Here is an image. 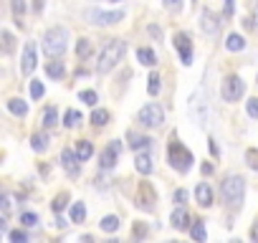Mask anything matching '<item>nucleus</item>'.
Segmentation results:
<instances>
[{
	"label": "nucleus",
	"instance_id": "nucleus-1",
	"mask_svg": "<svg viewBox=\"0 0 258 243\" xmlns=\"http://www.w3.org/2000/svg\"><path fill=\"white\" fill-rule=\"evenodd\" d=\"M124 51H127V46H124V41H119V38H111L109 43H104L102 53H99V61H96V71L109 74L121 59H124Z\"/></svg>",
	"mask_w": 258,
	"mask_h": 243
},
{
	"label": "nucleus",
	"instance_id": "nucleus-2",
	"mask_svg": "<svg viewBox=\"0 0 258 243\" xmlns=\"http://www.w3.org/2000/svg\"><path fill=\"white\" fill-rule=\"evenodd\" d=\"M220 190H223V200H226V205L230 208V211H238L241 203H243V195H245V182H243V178H238V175H230V178L223 180Z\"/></svg>",
	"mask_w": 258,
	"mask_h": 243
},
{
	"label": "nucleus",
	"instance_id": "nucleus-3",
	"mask_svg": "<svg viewBox=\"0 0 258 243\" xmlns=\"http://www.w3.org/2000/svg\"><path fill=\"white\" fill-rule=\"evenodd\" d=\"M66 38H69L66 28H51V30H46V33H43V51H46L51 59L63 56V51H66Z\"/></svg>",
	"mask_w": 258,
	"mask_h": 243
},
{
	"label": "nucleus",
	"instance_id": "nucleus-4",
	"mask_svg": "<svg viewBox=\"0 0 258 243\" xmlns=\"http://www.w3.org/2000/svg\"><path fill=\"white\" fill-rule=\"evenodd\" d=\"M167 160H170V165L177 170V172H187L190 165H193V154H190L180 142L175 139L172 135V142H170V152H167Z\"/></svg>",
	"mask_w": 258,
	"mask_h": 243
},
{
	"label": "nucleus",
	"instance_id": "nucleus-5",
	"mask_svg": "<svg viewBox=\"0 0 258 243\" xmlns=\"http://www.w3.org/2000/svg\"><path fill=\"white\" fill-rule=\"evenodd\" d=\"M86 20L94 26H114L119 20H124V10H102V8H91L86 10Z\"/></svg>",
	"mask_w": 258,
	"mask_h": 243
},
{
	"label": "nucleus",
	"instance_id": "nucleus-6",
	"mask_svg": "<svg viewBox=\"0 0 258 243\" xmlns=\"http://www.w3.org/2000/svg\"><path fill=\"white\" fill-rule=\"evenodd\" d=\"M243 91H245V84H243L241 76L230 74V76H226V79H223L220 94H223V99H226V102H238V99L243 96Z\"/></svg>",
	"mask_w": 258,
	"mask_h": 243
},
{
	"label": "nucleus",
	"instance_id": "nucleus-7",
	"mask_svg": "<svg viewBox=\"0 0 258 243\" xmlns=\"http://www.w3.org/2000/svg\"><path fill=\"white\" fill-rule=\"evenodd\" d=\"M139 122L144 127H150V129H154V127H160L162 122H165V109L157 104V102H150L147 106H142V112H139Z\"/></svg>",
	"mask_w": 258,
	"mask_h": 243
},
{
	"label": "nucleus",
	"instance_id": "nucleus-8",
	"mask_svg": "<svg viewBox=\"0 0 258 243\" xmlns=\"http://www.w3.org/2000/svg\"><path fill=\"white\" fill-rule=\"evenodd\" d=\"M175 48H177V53H180V59H182L185 66L193 63V43H190L187 33H182V30L175 33Z\"/></svg>",
	"mask_w": 258,
	"mask_h": 243
},
{
	"label": "nucleus",
	"instance_id": "nucleus-9",
	"mask_svg": "<svg viewBox=\"0 0 258 243\" xmlns=\"http://www.w3.org/2000/svg\"><path fill=\"white\" fill-rule=\"evenodd\" d=\"M119 152H121V142L114 139L106 150H102V157H99V165H102L104 170H111L117 165V157H119Z\"/></svg>",
	"mask_w": 258,
	"mask_h": 243
},
{
	"label": "nucleus",
	"instance_id": "nucleus-10",
	"mask_svg": "<svg viewBox=\"0 0 258 243\" xmlns=\"http://www.w3.org/2000/svg\"><path fill=\"white\" fill-rule=\"evenodd\" d=\"M36 63H38V59H36V43L28 41L26 48H23V59H20V71H23V74H33Z\"/></svg>",
	"mask_w": 258,
	"mask_h": 243
},
{
	"label": "nucleus",
	"instance_id": "nucleus-11",
	"mask_svg": "<svg viewBox=\"0 0 258 243\" xmlns=\"http://www.w3.org/2000/svg\"><path fill=\"white\" fill-rule=\"evenodd\" d=\"M61 167L69 172V175H78V170H81V157L76 154V150H63L61 152Z\"/></svg>",
	"mask_w": 258,
	"mask_h": 243
},
{
	"label": "nucleus",
	"instance_id": "nucleus-12",
	"mask_svg": "<svg viewBox=\"0 0 258 243\" xmlns=\"http://www.w3.org/2000/svg\"><path fill=\"white\" fill-rule=\"evenodd\" d=\"M137 200H139V205H144V208H154L157 193H154L152 182H139V187H137Z\"/></svg>",
	"mask_w": 258,
	"mask_h": 243
},
{
	"label": "nucleus",
	"instance_id": "nucleus-13",
	"mask_svg": "<svg viewBox=\"0 0 258 243\" xmlns=\"http://www.w3.org/2000/svg\"><path fill=\"white\" fill-rule=\"evenodd\" d=\"M170 223H172V228H175V230H185V228L193 226V223H190V213L185 211L182 205H177L175 211H172V215H170Z\"/></svg>",
	"mask_w": 258,
	"mask_h": 243
},
{
	"label": "nucleus",
	"instance_id": "nucleus-14",
	"mask_svg": "<svg viewBox=\"0 0 258 243\" xmlns=\"http://www.w3.org/2000/svg\"><path fill=\"white\" fill-rule=\"evenodd\" d=\"M200 28H203L205 33H218V28H220V20H218V15L212 13V10H203V15H200Z\"/></svg>",
	"mask_w": 258,
	"mask_h": 243
},
{
	"label": "nucleus",
	"instance_id": "nucleus-15",
	"mask_svg": "<svg viewBox=\"0 0 258 243\" xmlns=\"http://www.w3.org/2000/svg\"><path fill=\"white\" fill-rule=\"evenodd\" d=\"M190 109H193V114H195L197 122H205V94L200 89L193 94V99H190Z\"/></svg>",
	"mask_w": 258,
	"mask_h": 243
},
{
	"label": "nucleus",
	"instance_id": "nucleus-16",
	"mask_svg": "<svg viewBox=\"0 0 258 243\" xmlns=\"http://www.w3.org/2000/svg\"><path fill=\"white\" fill-rule=\"evenodd\" d=\"M195 197H197V203L203 205V208H210L212 205V190H210V185L208 182H200L195 187Z\"/></svg>",
	"mask_w": 258,
	"mask_h": 243
},
{
	"label": "nucleus",
	"instance_id": "nucleus-17",
	"mask_svg": "<svg viewBox=\"0 0 258 243\" xmlns=\"http://www.w3.org/2000/svg\"><path fill=\"white\" fill-rule=\"evenodd\" d=\"M134 167H137V172H142V175H150V172H152V157H150L147 150H142V152L137 154V160H134Z\"/></svg>",
	"mask_w": 258,
	"mask_h": 243
},
{
	"label": "nucleus",
	"instance_id": "nucleus-18",
	"mask_svg": "<svg viewBox=\"0 0 258 243\" xmlns=\"http://www.w3.org/2000/svg\"><path fill=\"white\" fill-rule=\"evenodd\" d=\"M8 112L15 114V117H26L28 114V104L23 99H8Z\"/></svg>",
	"mask_w": 258,
	"mask_h": 243
},
{
	"label": "nucleus",
	"instance_id": "nucleus-19",
	"mask_svg": "<svg viewBox=\"0 0 258 243\" xmlns=\"http://www.w3.org/2000/svg\"><path fill=\"white\" fill-rule=\"evenodd\" d=\"M127 137H129V147H132V150H137V152H139V150H147V147H150V142H152L150 137H139L137 132H129Z\"/></svg>",
	"mask_w": 258,
	"mask_h": 243
},
{
	"label": "nucleus",
	"instance_id": "nucleus-20",
	"mask_svg": "<svg viewBox=\"0 0 258 243\" xmlns=\"http://www.w3.org/2000/svg\"><path fill=\"white\" fill-rule=\"evenodd\" d=\"M76 154H78V157H81V162H86V160L94 154L91 142H89V139H78V142H76Z\"/></svg>",
	"mask_w": 258,
	"mask_h": 243
},
{
	"label": "nucleus",
	"instance_id": "nucleus-21",
	"mask_svg": "<svg viewBox=\"0 0 258 243\" xmlns=\"http://www.w3.org/2000/svg\"><path fill=\"white\" fill-rule=\"evenodd\" d=\"M10 8H13L15 26H23V15H26V0H10Z\"/></svg>",
	"mask_w": 258,
	"mask_h": 243
},
{
	"label": "nucleus",
	"instance_id": "nucleus-22",
	"mask_svg": "<svg viewBox=\"0 0 258 243\" xmlns=\"http://www.w3.org/2000/svg\"><path fill=\"white\" fill-rule=\"evenodd\" d=\"M76 56L81 61H86L89 56H91V41H89V38H78L76 41Z\"/></svg>",
	"mask_w": 258,
	"mask_h": 243
},
{
	"label": "nucleus",
	"instance_id": "nucleus-23",
	"mask_svg": "<svg viewBox=\"0 0 258 243\" xmlns=\"http://www.w3.org/2000/svg\"><path fill=\"white\" fill-rule=\"evenodd\" d=\"M137 59H139L142 66H154L157 63V56H154L152 48H137Z\"/></svg>",
	"mask_w": 258,
	"mask_h": 243
},
{
	"label": "nucleus",
	"instance_id": "nucleus-24",
	"mask_svg": "<svg viewBox=\"0 0 258 243\" xmlns=\"http://www.w3.org/2000/svg\"><path fill=\"white\" fill-rule=\"evenodd\" d=\"M226 48H228V51H243V48H245L243 36H238V33H230V36L226 38Z\"/></svg>",
	"mask_w": 258,
	"mask_h": 243
},
{
	"label": "nucleus",
	"instance_id": "nucleus-25",
	"mask_svg": "<svg viewBox=\"0 0 258 243\" xmlns=\"http://www.w3.org/2000/svg\"><path fill=\"white\" fill-rule=\"evenodd\" d=\"M46 74L51 76V79H63L66 69H63V63H61V61H51V63L46 66Z\"/></svg>",
	"mask_w": 258,
	"mask_h": 243
},
{
	"label": "nucleus",
	"instance_id": "nucleus-26",
	"mask_svg": "<svg viewBox=\"0 0 258 243\" xmlns=\"http://www.w3.org/2000/svg\"><path fill=\"white\" fill-rule=\"evenodd\" d=\"M84 218H86V205L74 203L71 205V223H84Z\"/></svg>",
	"mask_w": 258,
	"mask_h": 243
},
{
	"label": "nucleus",
	"instance_id": "nucleus-27",
	"mask_svg": "<svg viewBox=\"0 0 258 243\" xmlns=\"http://www.w3.org/2000/svg\"><path fill=\"white\" fill-rule=\"evenodd\" d=\"M190 236H193L195 241H205V238H208V230H205V226H203V220H195V223L190 226Z\"/></svg>",
	"mask_w": 258,
	"mask_h": 243
},
{
	"label": "nucleus",
	"instance_id": "nucleus-28",
	"mask_svg": "<svg viewBox=\"0 0 258 243\" xmlns=\"http://www.w3.org/2000/svg\"><path fill=\"white\" fill-rule=\"evenodd\" d=\"M91 124H94V127H104V124H109V112H106V109H94Z\"/></svg>",
	"mask_w": 258,
	"mask_h": 243
},
{
	"label": "nucleus",
	"instance_id": "nucleus-29",
	"mask_svg": "<svg viewBox=\"0 0 258 243\" xmlns=\"http://www.w3.org/2000/svg\"><path fill=\"white\" fill-rule=\"evenodd\" d=\"M102 230H106V233H117L119 230V218L117 215H106L102 220Z\"/></svg>",
	"mask_w": 258,
	"mask_h": 243
},
{
	"label": "nucleus",
	"instance_id": "nucleus-30",
	"mask_svg": "<svg viewBox=\"0 0 258 243\" xmlns=\"http://www.w3.org/2000/svg\"><path fill=\"white\" fill-rule=\"evenodd\" d=\"M81 112H76V109H69V112H66V117H63V124L66 127H76V124H81Z\"/></svg>",
	"mask_w": 258,
	"mask_h": 243
},
{
	"label": "nucleus",
	"instance_id": "nucleus-31",
	"mask_svg": "<svg viewBox=\"0 0 258 243\" xmlns=\"http://www.w3.org/2000/svg\"><path fill=\"white\" fill-rule=\"evenodd\" d=\"M59 124V117H56V106H48L46 112H43V127H56Z\"/></svg>",
	"mask_w": 258,
	"mask_h": 243
},
{
	"label": "nucleus",
	"instance_id": "nucleus-32",
	"mask_svg": "<svg viewBox=\"0 0 258 243\" xmlns=\"http://www.w3.org/2000/svg\"><path fill=\"white\" fill-rule=\"evenodd\" d=\"M30 147L36 150V152H43L48 147V135H33V139H30Z\"/></svg>",
	"mask_w": 258,
	"mask_h": 243
},
{
	"label": "nucleus",
	"instance_id": "nucleus-33",
	"mask_svg": "<svg viewBox=\"0 0 258 243\" xmlns=\"http://www.w3.org/2000/svg\"><path fill=\"white\" fill-rule=\"evenodd\" d=\"M147 81H150V84H147V91H150V96H157V94H160V74L152 71Z\"/></svg>",
	"mask_w": 258,
	"mask_h": 243
},
{
	"label": "nucleus",
	"instance_id": "nucleus-34",
	"mask_svg": "<svg viewBox=\"0 0 258 243\" xmlns=\"http://www.w3.org/2000/svg\"><path fill=\"white\" fill-rule=\"evenodd\" d=\"M245 162L251 165V170H256V172H258V150H256V147L245 150Z\"/></svg>",
	"mask_w": 258,
	"mask_h": 243
},
{
	"label": "nucleus",
	"instance_id": "nucleus-35",
	"mask_svg": "<svg viewBox=\"0 0 258 243\" xmlns=\"http://www.w3.org/2000/svg\"><path fill=\"white\" fill-rule=\"evenodd\" d=\"M66 203H69V193H61V195H56V200H53V211L56 213H61L63 211V208H66Z\"/></svg>",
	"mask_w": 258,
	"mask_h": 243
},
{
	"label": "nucleus",
	"instance_id": "nucleus-36",
	"mask_svg": "<svg viewBox=\"0 0 258 243\" xmlns=\"http://www.w3.org/2000/svg\"><path fill=\"white\" fill-rule=\"evenodd\" d=\"M20 223L26 228H33V226H38V215L36 213H20Z\"/></svg>",
	"mask_w": 258,
	"mask_h": 243
},
{
	"label": "nucleus",
	"instance_id": "nucleus-37",
	"mask_svg": "<svg viewBox=\"0 0 258 243\" xmlns=\"http://www.w3.org/2000/svg\"><path fill=\"white\" fill-rule=\"evenodd\" d=\"M43 94H46V86H43L41 81H30V96L33 99H41Z\"/></svg>",
	"mask_w": 258,
	"mask_h": 243
},
{
	"label": "nucleus",
	"instance_id": "nucleus-38",
	"mask_svg": "<svg viewBox=\"0 0 258 243\" xmlns=\"http://www.w3.org/2000/svg\"><path fill=\"white\" fill-rule=\"evenodd\" d=\"M8 238L13 241V243H26V241H28V236L23 233V230H10V233H8Z\"/></svg>",
	"mask_w": 258,
	"mask_h": 243
},
{
	"label": "nucleus",
	"instance_id": "nucleus-39",
	"mask_svg": "<svg viewBox=\"0 0 258 243\" xmlns=\"http://www.w3.org/2000/svg\"><path fill=\"white\" fill-rule=\"evenodd\" d=\"M78 99H81L84 104H89V106L96 104V94H94V91H81V94H78Z\"/></svg>",
	"mask_w": 258,
	"mask_h": 243
},
{
	"label": "nucleus",
	"instance_id": "nucleus-40",
	"mask_svg": "<svg viewBox=\"0 0 258 243\" xmlns=\"http://www.w3.org/2000/svg\"><path fill=\"white\" fill-rule=\"evenodd\" d=\"M245 106H248V114L253 119H258V99H248V104H245Z\"/></svg>",
	"mask_w": 258,
	"mask_h": 243
},
{
	"label": "nucleus",
	"instance_id": "nucleus-41",
	"mask_svg": "<svg viewBox=\"0 0 258 243\" xmlns=\"http://www.w3.org/2000/svg\"><path fill=\"white\" fill-rule=\"evenodd\" d=\"M3 46H5V53L13 51V36H10L8 30H3Z\"/></svg>",
	"mask_w": 258,
	"mask_h": 243
},
{
	"label": "nucleus",
	"instance_id": "nucleus-42",
	"mask_svg": "<svg viewBox=\"0 0 258 243\" xmlns=\"http://www.w3.org/2000/svg\"><path fill=\"white\" fill-rule=\"evenodd\" d=\"M134 236H137V238H144V236H147V226L137 223V226H134Z\"/></svg>",
	"mask_w": 258,
	"mask_h": 243
},
{
	"label": "nucleus",
	"instance_id": "nucleus-43",
	"mask_svg": "<svg viewBox=\"0 0 258 243\" xmlns=\"http://www.w3.org/2000/svg\"><path fill=\"white\" fill-rule=\"evenodd\" d=\"M185 200H187V193H185V190H175V203L182 205Z\"/></svg>",
	"mask_w": 258,
	"mask_h": 243
},
{
	"label": "nucleus",
	"instance_id": "nucleus-44",
	"mask_svg": "<svg viewBox=\"0 0 258 243\" xmlns=\"http://www.w3.org/2000/svg\"><path fill=\"white\" fill-rule=\"evenodd\" d=\"M3 213H10V195H3Z\"/></svg>",
	"mask_w": 258,
	"mask_h": 243
},
{
	"label": "nucleus",
	"instance_id": "nucleus-45",
	"mask_svg": "<svg viewBox=\"0 0 258 243\" xmlns=\"http://www.w3.org/2000/svg\"><path fill=\"white\" fill-rule=\"evenodd\" d=\"M251 238L258 243V223H253V228H251Z\"/></svg>",
	"mask_w": 258,
	"mask_h": 243
},
{
	"label": "nucleus",
	"instance_id": "nucleus-46",
	"mask_svg": "<svg viewBox=\"0 0 258 243\" xmlns=\"http://www.w3.org/2000/svg\"><path fill=\"white\" fill-rule=\"evenodd\" d=\"M165 5L167 8H177V5H180V0H165Z\"/></svg>",
	"mask_w": 258,
	"mask_h": 243
},
{
	"label": "nucleus",
	"instance_id": "nucleus-47",
	"mask_svg": "<svg viewBox=\"0 0 258 243\" xmlns=\"http://www.w3.org/2000/svg\"><path fill=\"white\" fill-rule=\"evenodd\" d=\"M203 175H212V165H208V162L203 165Z\"/></svg>",
	"mask_w": 258,
	"mask_h": 243
},
{
	"label": "nucleus",
	"instance_id": "nucleus-48",
	"mask_svg": "<svg viewBox=\"0 0 258 243\" xmlns=\"http://www.w3.org/2000/svg\"><path fill=\"white\" fill-rule=\"evenodd\" d=\"M150 33H152L154 38H160V28H157V26H150Z\"/></svg>",
	"mask_w": 258,
	"mask_h": 243
},
{
	"label": "nucleus",
	"instance_id": "nucleus-49",
	"mask_svg": "<svg viewBox=\"0 0 258 243\" xmlns=\"http://www.w3.org/2000/svg\"><path fill=\"white\" fill-rule=\"evenodd\" d=\"M226 13H233V0H226Z\"/></svg>",
	"mask_w": 258,
	"mask_h": 243
},
{
	"label": "nucleus",
	"instance_id": "nucleus-50",
	"mask_svg": "<svg viewBox=\"0 0 258 243\" xmlns=\"http://www.w3.org/2000/svg\"><path fill=\"white\" fill-rule=\"evenodd\" d=\"M33 8H36L38 13H41V8H43V0H36V5H33Z\"/></svg>",
	"mask_w": 258,
	"mask_h": 243
},
{
	"label": "nucleus",
	"instance_id": "nucleus-51",
	"mask_svg": "<svg viewBox=\"0 0 258 243\" xmlns=\"http://www.w3.org/2000/svg\"><path fill=\"white\" fill-rule=\"evenodd\" d=\"M253 20H256V23H258V5H256V18H253Z\"/></svg>",
	"mask_w": 258,
	"mask_h": 243
},
{
	"label": "nucleus",
	"instance_id": "nucleus-52",
	"mask_svg": "<svg viewBox=\"0 0 258 243\" xmlns=\"http://www.w3.org/2000/svg\"><path fill=\"white\" fill-rule=\"evenodd\" d=\"M111 3H121V0H111Z\"/></svg>",
	"mask_w": 258,
	"mask_h": 243
}]
</instances>
